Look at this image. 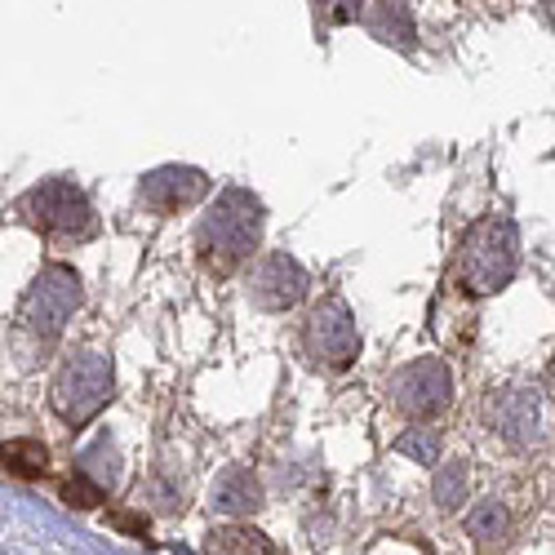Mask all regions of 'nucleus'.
I'll return each mask as SVG.
<instances>
[{
    "mask_svg": "<svg viewBox=\"0 0 555 555\" xmlns=\"http://www.w3.org/2000/svg\"><path fill=\"white\" fill-rule=\"evenodd\" d=\"M489 413H493V431H498L502 440H512V444H520V449H529V444L542 440V396H538V391H529V387L502 391V396L489 404Z\"/></svg>",
    "mask_w": 555,
    "mask_h": 555,
    "instance_id": "obj_10",
    "label": "nucleus"
},
{
    "mask_svg": "<svg viewBox=\"0 0 555 555\" xmlns=\"http://www.w3.org/2000/svg\"><path fill=\"white\" fill-rule=\"evenodd\" d=\"M44 467H50V449L40 440H5L0 444V472L5 476L36 480V476H44Z\"/></svg>",
    "mask_w": 555,
    "mask_h": 555,
    "instance_id": "obj_14",
    "label": "nucleus"
},
{
    "mask_svg": "<svg viewBox=\"0 0 555 555\" xmlns=\"http://www.w3.org/2000/svg\"><path fill=\"white\" fill-rule=\"evenodd\" d=\"M364 27H369V36H378L383 44H396V50H413V36H418L404 0H374V5L364 10Z\"/></svg>",
    "mask_w": 555,
    "mask_h": 555,
    "instance_id": "obj_12",
    "label": "nucleus"
},
{
    "mask_svg": "<svg viewBox=\"0 0 555 555\" xmlns=\"http://www.w3.org/2000/svg\"><path fill=\"white\" fill-rule=\"evenodd\" d=\"M311 5H315L320 27H347L369 10V0H311Z\"/></svg>",
    "mask_w": 555,
    "mask_h": 555,
    "instance_id": "obj_20",
    "label": "nucleus"
},
{
    "mask_svg": "<svg viewBox=\"0 0 555 555\" xmlns=\"http://www.w3.org/2000/svg\"><path fill=\"white\" fill-rule=\"evenodd\" d=\"M302 347L320 369H347L360 356V330L356 315L338 298H320L302 325Z\"/></svg>",
    "mask_w": 555,
    "mask_h": 555,
    "instance_id": "obj_6",
    "label": "nucleus"
},
{
    "mask_svg": "<svg viewBox=\"0 0 555 555\" xmlns=\"http://www.w3.org/2000/svg\"><path fill=\"white\" fill-rule=\"evenodd\" d=\"M23 218L50 241H89L99 231V214L72 178H44L23 196Z\"/></svg>",
    "mask_w": 555,
    "mask_h": 555,
    "instance_id": "obj_4",
    "label": "nucleus"
},
{
    "mask_svg": "<svg viewBox=\"0 0 555 555\" xmlns=\"http://www.w3.org/2000/svg\"><path fill=\"white\" fill-rule=\"evenodd\" d=\"M467 533H472V542L480 546V551H493V546H502L506 542V533H512V516H506V506L502 502H480L476 512L467 516Z\"/></svg>",
    "mask_w": 555,
    "mask_h": 555,
    "instance_id": "obj_15",
    "label": "nucleus"
},
{
    "mask_svg": "<svg viewBox=\"0 0 555 555\" xmlns=\"http://www.w3.org/2000/svg\"><path fill=\"white\" fill-rule=\"evenodd\" d=\"M112 387H116V374H112V360L99 356V351H76L54 378V413L76 431L85 423H94L99 413L107 409L112 400Z\"/></svg>",
    "mask_w": 555,
    "mask_h": 555,
    "instance_id": "obj_5",
    "label": "nucleus"
},
{
    "mask_svg": "<svg viewBox=\"0 0 555 555\" xmlns=\"http://www.w3.org/2000/svg\"><path fill=\"white\" fill-rule=\"evenodd\" d=\"M205 551L209 555H275L271 538L262 529H254V525H222V529H214Z\"/></svg>",
    "mask_w": 555,
    "mask_h": 555,
    "instance_id": "obj_13",
    "label": "nucleus"
},
{
    "mask_svg": "<svg viewBox=\"0 0 555 555\" xmlns=\"http://www.w3.org/2000/svg\"><path fill=\"white\" fill-rule=\"evenodd\" d=\"M209 502H214V512H222V516H249V512L262 506V485H258V476L249 467H231V472L218 476Z\"/></svg>",
    "mask_w": 555,
    "mask_h": 555,
    "instance_id": "obj_11",
    "label": "nucleus"
},
{
    "mask_svg": "<svg viewBox=\"0 0 555 555\" xmlns=\"http://www.w3.org/2000/svg\"><path fill=\"white\" fill-rule=\"evenodd\" d=\"M112 525L125 529V533H147V516H138V512H112Z\"/></svg>",
    "mask_w": 555,
    "mask_h": 555,
    "instance_id": "obj_21",
    "label": "nucleus"
},
{
    "mask_svg": "<svg viewBox=\"0 0 555 555\" xmlns=\"http://www.w3.org/2000/svg\"><path fill=\"white\" fill-rule=\"evenodd\" d=\"M258 245H262V201L245 188H227L196 227L201 267L209 275H231L258 254Z\"/></svg>",
    "mask_w": 555,
    "mask_h": 555,
    "instance_id": "obj_1",
    "label": "nucleus"
},
{
    "mask_svg": "<svg viewBox=\"0 0 555 555\" xmlns=\"http://www.w3.org/2000/svg\"><path fill=\"white\" fill-rule=\"evenodd\" d=\"M80 307V281H76V271L54 262V267H44L31 289L23 294V307H18V347H27L31 360H44L59 338H63V325L72 320V311Z\"/></svg>",
    "mask_w": 555,
    "mask_h": 555,
    "instance_id": "obj_3",
    "label": "nucleus"
},
{
    "mask_svg": "<svg viewBox=\"0 0 555 555\" xmlns=\"http://www.w3.org/2000/svg\"><path fill=\"white\" fill-rule=\"evenodd\" d=\"M391 400L400 404V413L418 423H431L453 404V378H449V364L436 360V356H423L404 364L400 374L391 378Z\"/></svg>",
    "mask_w": 555,
    "mask_h": 555,
    "instance_id": "obj_7",
    "label": "nucleus"
},
{
    "mask_svg": "<svg viewBox=\"0 0 555 555\" xmlns=\"http://www.w3.org/2000/svg\"><path fill=\"white\" fill-rule=\"evenodd\" d=\"M107 498V489L99 485V480H89L85 472H76L67 485H63V502L67 506H76V512H94V506Z\"/></svg>",
    "mask_w": 555,
    "mask_h": 555,
    "instance_id": "obj_19",
    "label": "nucleus"
},
{
    "mask_svg": "<svg viewBox=\"0 0 555 555\" xmlns=\"http://www.w3.org/2000/svg\"><path fill=\"white\" fill-rule=\"evenodd\" d=\"M431 493H436V502L444 506V512H453V506L467 498V462H444V467L436 472Z\"/></svg>",
    "mask_w": 555,
    "mask_h": 555,
    "instance_id": "obj_17",
    "label": "nucleus"
},
{
    "mask_svg": "<svg viewBox=\"0 0 555 555\" xmlns=\"http://www.w3.org/2000/svg\"><path fill=\"white\" fill-rule=\"evenodd\" d=\"M520 267V236H516V222L506 214H489L485 222H476L467 236L457 245V267H453V281L462 294L485 298L512 285V275Z\"/></svg>",
    "mask_w": 555,
    "mask_h": 555,
    "instance_id": "obj_2",
    "label": "nucleus"
},
{
    "mask_svg": "<svg viewBox=\"0 0 555 555\" xmlns=\"http://www.w3.org/2000/svg\"><path fill=\"white\" fill-rule=\"evenodd\" d=\"M214 182L192 169V165H165V169H152L143 182H138V205L156 218H169L178 209H192L209 196Z\"/></svg>",
    "mask_w": 555,
    "mask_h": 555,
    "instance_id": "obj_8",
    "label": "nucleus"
},
{
    "mask_svg": "<svg viewBox=\"0 0 555 555\" xmlns=\"http://www.w3.org/2000/svg\"><path fill=\"white\" fill-rule=\"evenodd\" d=\"M76 472H85L89 480H99L103 489H112V485H116V476H120V453H116V444L99 440L94 449H85V453H80V467H76Z\"/></svg>",
    "mask_w": 555,
    "mask_h": 555,
    "instance_id": "obj_16",
    "label": "nucleus"
},
{
    "mask_svg": "<svg viewBox=\"0 0 555 555\" xmlns=\"http://www.w3.org/2000/svg\"><path fill=\"white\" fill-rule=\"evenodd\" d=\"M396 449H400L404 457H413V462H436V457H440V436H436L431 427H409V431L396 440Z\"/></svg>",
    "mask_w": 555,
    "mask_h": 555,
    "instance_id": "obj_18",
    "label": "nucleus"
},
{
    "mask_svg": "<svg viewBox=\"0 0 555 555\" xmlns=\"http://www.w3.org/2000/svg\"><path fill=\"white\" fill-rule=\"evenodd\" d=\"M249 298L262 311H289L307 298V271L289 254H267L249 275Z\"/></svg>",
    "mask_w": 555,
    "mask_h": 555,
    "instance_id": "obj_9",
    "label": "nucleus"
}]
</instances>
